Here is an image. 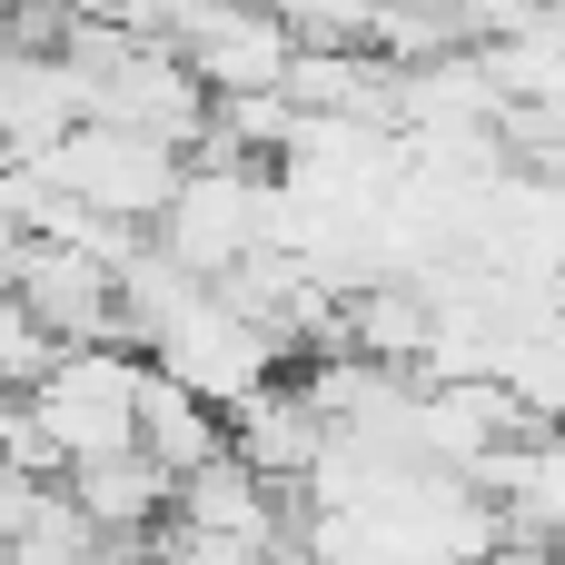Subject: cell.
Here are the masks:
<instances>
[{
    "instance_id": "9",
    "label": "cell",
    "mask_w": 565,
    "mask_h": 565,
    "mask_svg": "<svg viewBox=\"0 0 565 565\" xmlns=\"http://www.w3.org/2000/svg\"><path fill=\"white\" fill-rule=\"evenodd\" d=\"M30 507H40V477H20V467L0 457V536H10V526H20Z\"/></svg>"
},
{
    "instance_id": "7",
    "label": "cell",
    "mask_w": 565,
    "mask_h": 565,
    "mask_svg": "<svg viewBox=\"0 0 565 565\" xmlns=\"http://www.w3.org/2000/svg\"><path fill=\"white\" fill-rule=\"evenodd\" d=\"M89 526H109V536H159V516H169V477L139 457V447H119V457H79V467H60L50 477Z\"/></svg>"
},
{
    "instance_id": "6",
    "label": "cell",
    "mask_w": 565,
    "mask_h": 565,
    "mask_svg": "<svg viewBox=\"0 0 565 565\" xmlns=\"http://www.w3.org/2000/svg\"><path fill=\"white\" fill-rule=\"evenodd\" d=\"M477 487L497 497V516H507L516 536H536V546L565 565V427H526V437H507V447L477 467Z\"/></svg>"
},
{
    "instance_id": "2",
    "label": "cell",
    "mask_w": 565,
    "mask_h": 565,
    "mask_svg": "<svg viewBox=\"0 0 565 565\" xmlns=\"http://www.w3.org/2000/svg\"><path fill=\"white\" fill-rule=\"evenodd\" d=\"M139 367H149V358L119 348V338H70V348H50V367L20 387V417H30V437L50 447V467L139 447Z\"/></svg>"
},
{
    "instance_id": "4",
    "label": "cell",
    "mask_w": 565,
    "mask_h": 565,
    "mask_svg": "<svg viewBox=\"0 0 565 565\" xmlns=\"http://www.w3.org/2000/svg\"><path fill=\"white\" fill-rule=\"evenodd\" d=\"M169 50H179V70H189L209 99H268V89L288 79V60H298V30H288L268 0H199Z\"/></svg>"
},
{
    "instance_id": "8",
    "label": "cell",
    "mask_w": 565,
    "mask_h": 565,
    "mask_svg": "<svg viewBox=\"0 0 565 565\" xmlns=\"http://www.w3.org/2000/svg\"><path fill=\"white\" fill-rule=\"evenodd\" d=\"M228 447V417L209 407V397H189L179 377H159V367H139V457L179 487L189 467H209Z\"/></svg>"
},
{
    "instance_id": "10",
    "label": "cell",
    "mask_w": 565,
    "mask_h": 565,
    "mask_svg": "<svg viewBox=\"0 0 565 565\" xmlns=\"http://www.w3.org/2000/svg\"><path fill=\"white\" fill-rule=\"evenodd\" d=\"M0 10H40V20H109L119 0H0Z\"/></svg>"
},
{
    "instance_id": "1",
    "label": "cell",
    "mask_w": 565,
    "mask_h": 565,
    "mask_svg": "<svg viewBox=\"0 0 565 565\" xmlns=\"http://www.w3.org/2000/svg\"><path fill=\"white\" fill-rule=\"evenodd\" d=\"M149 248L189 278H228L238 258L278 248V169L238 159V149H189L149 218Z\"/></svg>"
},
{
    "instance_id": "5",
    "label": "cell",
    "mask_w": 565,
    "mask_h": 565,
    "mask_svg": "<svg viewBox=\"0 0 565 565\" xmlns=\"http://www.w3.org/2000/svg\"><path fill=\"white\" fill-rule=\"evenodd\" d=\"M328 407L308 397V377H268V387H248L238 407H228V457L248 467V477H268L278 497H298L308 487V467L328 457Z\"/></svg>"
},
{
    "instance_id": "3",
    "label": "cell",
    "mask_w": 565,
    "mask_h": 565,
    "mask_svg": "<svg viewBox=\"0 0 565 565\" xmlns=\"http://www.w3.org/2000/svg\"><path fill=\"white\" fill-rule=\"evenodd\" d=\"M30 179L60 189V199H79V209H99V218H119V228H149L159 199H169V179H179V149L149 139V129H119V119H70L30 159Z\"/></svg>"
}]
</instances>
